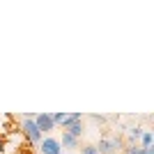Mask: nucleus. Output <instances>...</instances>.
I'll return each instance as SVG.
<instances>
[{
    "instance_id": "1",
    "label": "nucleus",
    "mask_w": 154,
    "mask_h": 154,
    "mask_svg": "<svg viewBox=\"0 0 154 154\" xmlns=\"http://www.w3.org/2000/svg\"><path fill=\"white\" fill-rule=\"evenodd\" d=\"M23 136H26L30 143H42V131L37 129V124H35V115H28L26 120H23Z\"/></svg>"
},
{
    "instance_id": "2",
    "label": "nucleus",
    "mask_w": 154,
    "mask_h": 154,
    "mask_svg": "<svg viewBox=\"0 0 154 154\" xmlns=\"http://www.w3.org/2000/svg\"><path fill=\"white\" fill-rule=\"evenodd\" d=\"M94 147L99 154H117V149H122V140L120 138H103Z\"/></svg>"
},
{
    "instance_id": "3",
    "label": "nucleus",
    "mask_w": 154,
    "mask_h": 154,
    "mask_svg": "<svg viewBox=\"0 0 154 154\" xmlns=\"http://www.w3.org/2000/svg\"><path fill=\"white\" fill-rule=\"evenodd\" d=\"M39 152L42 154H62V145L55 138H44L39 143Z\"/></svg>"
},
{
    "instance_id": "4",
    "label": "nucleus",
    "mask_w": 154,
    "mask_h": 154,
    "mask_svg": "<svg viewBox=\"0 0 154 154\" xmlns=\"http://www.w3.org/2000/svg\"><path fill=\"white\" fill-rule=\"evenodd\" d=\"M35 124H37V129L42 131V134H44V131H53V129H55L51 113H39V115H35Z\"/></svg>"
},
{
    "instance_id": "5",
    "label": "nucleus",
    "mask_w": 154,
    "mask_h": 154,
    "mask_svg": "<svg viewBox=\"0 0 154 154\" xmlns=\"http://www.w3.org/2000/svg\"><path fill=\"white\" fill-rule=\"evenodd\" d=\"M67 134H71L74 138H81V134H83V120H76V122H71L69 127H67Z\"/></svg>"
},
{
    "instance_id": "6",
    "label": "nucleus",
    "mask_w": 154,
    "mask_h": 154,
    "mask_svg": "<svg viewBox=\"0 0 154 154\" xmlns=\"http://www.w3.org/2000/svg\"><path fill=\"white\" fill-rule=\"evenodd\" d=\"M60 145H64V147H69V149H74V147H78V138H74L71 134H67V131H64V134H62V140H60Z\"/></svg>"
},
{
    "instance_id": "7",
    "label": "nucleus",
    "mask_w": 154,
    "mask_h": 154,
    "mask_svg": "<svg viewBox=\"0 0 154 154\" xmlns=\"http://www.w3.org/2000/svg\"><path fill=\"white\" fill-rule=\"evenodd\" d=\"M140 136H143L140 127H131L129 129V140H140Z\"/></svg>"
},
{
    "instance_id": "8",
    "label": "nucleus",
    "mask_w": 154,
    "mask_h": 154,
    "mask_svg": "<svg viewBox=\"0 0 154 154\" xmlns=\"http://www.w3.org/2000/svg\"><path fill=\"white\" fill-rule=\"evenodd\" d=\"M140 143H143V147H152V143H154L152 134H149V131H143V136H140Z\"/></svg>"
},
{
    "instance_id": "9",
    "label": "nucleus",
    "mask_w": 154,
    "mask_h": 154,
    "mask_svg": "<svg viewBox=\"0 0 154 154\" xmlns=\"http://www.w3.org/2000/svg\"><path fill=\"white\" fill-rule=\"evenodd\" d=\"M81 154H99V152H97L94 145H83V147H81Z\"/></svg>"
},
{
    "instance_id": "10",
    "label": "nucleus",
    "mask_w": 154,
    "mask_h": 154,
    "mask_svg": "<svg viewBox=\"0 0 154 154\" xmlns=\"http://www.w3.org/2000/svg\"><path fill=\"white\" fill-rule=\"evenodd\" d=\"M124 154H143V149L136 145H129V147H124Z\"/></svg>"
},
{
    "instance_id": "11",
    "label": "nucleus",
    "mask_w": 154,
    "mask_h": 154,
    "mask_svg": "<svg viewBox=\"0 0 154 154\" xmlns=\"http://www.w3.org/2000/svg\"><path fill=\"white\" fill-rule=\"evenodd\" d=\"M92 120H94V122H99V124L106 122V117H101V115H92Z\"/></svg>"
},
{
    "instance_id": "12",
    "label": "nucleus",
    "mask_w": 154,
    "mask_h": 154,
    "mask_svg": "<svg viewBox=\"0 0 154 154\" xmlns=\"http://www.w3.org/2000/svg\"><path fill=\"white\" fill-rule=\"evenodd\" d=\"M143 154H154V147H140Z\"/></svg>"
}]
</instances>
